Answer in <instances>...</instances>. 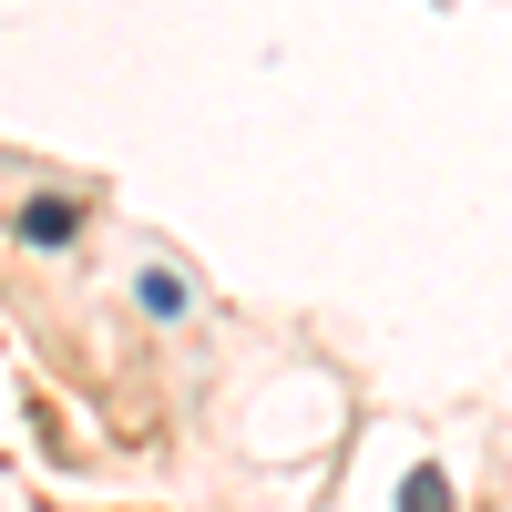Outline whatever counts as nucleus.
Listing matches in <instances>:
<instances>
[{"label": "nucleus", "mask_w": 512, "mask_h": 512, "mask_svg": "<svg viewBox=\"0 0 512 512\" xmlns=\"http://www.w3.org/2000/svg\"><path fill=\"white\" fill-rule=\"evenodd\" d=\"M400 512H461V502H451V472H441V461H420V472L400 482Z\"/></svg>", "instance_id": "nucleus-3"}, {"label": "nucleus", "mask_w": 512, "mask_h": 512, "mask_svg": "<svg viewBox=\"0 0 512 512\" xmlns=\"http://www.w3.org/2000/svg\"><path fill=\"white\" fill-rule=\"evenodd\" d=\"M72 226H82L72 195H31V205H21V246H72Z\"/></svg>", "instance_id": "nucleus-1"}, {"label": "nucleus", "mask_w": 512, "mask_h": 512, "mask_svg": "<svg viewBox=\"0 0 512 512\" xmlns=\"http://www.w3.org/2000/svg\"><path fill=\"white\" fill-rule=\"evenodd\" d=\"M134 297H144V318H164V328L195 318V287H185L175 267H144V277H134Z\"/></svg>", "instance_id": "nucleus-2"}]
</instances>
